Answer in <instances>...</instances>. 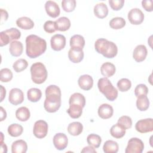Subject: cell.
<instances>
[{"label":"cell","mask_w":153,"mask_h":153,"mask_svg":"<svg viewBox=\"0 0 153 153\" xmlns=\"http://www.w3.org/2000/svg\"><path fill=\"white\" fill-rule=\"evenodd\" d=\"M0 151L2 153H6L7 152V146L6 144H5L4 142L1 143Z\"/></svg>","instance_id":"cell-51"},{"label":"cell","mask_w":153,"mask_h":153,"mask_svg":"<svg viewBox=\"0 0 153 153\" xmlns=\"http://www.w3.org/2000/svg\"><path fill=\"white\" fill-rule=\"evenodd\" d=\"M131 87V82L130 80L127 78H122L117 82V87L121 92H125L130 89Z\"/></svg>","instance_id":"cell-38"},{"label":"cell","mask_w":153,"mask_h":153,"mask_svg":"<svg viewBox=\"0 0 153 153\" xmlns=\"http://www.w3.org/2000/svg\"><path fill=\"white\" fill-rule=\"evenodd\" d=\"M16 25L20 29L24 30H29L33 27V22L27 17H22L16 20Z\"/></svg>","instance_id":"cell-23"},{"label":"cell","mask_w":153,"mask_h":153,"mask_svg":"<svg viewBox=\"0 0 153 153\" xmlns=\"http://www.w3.org/2000/svg\"><path fill=\"white\" fill-rule=\"evenodd\" d=\"M118 123L121 125L126 130L131 128L132 126L131 118L127 115H123L120 117L118 120Z\"/></svg>","instance_id":"cell-41"},{"label":"cell","mask_w":153,"mask_h":153,"mask_svg":"<svg viewBox=\"0 0 153 153\" xmlns=\"http://www.w3.org/2000/svg\"><path fill=\"white\" fill-rule=\"evenodd\" d=\"M144 144L142 140L137 137L131 138L126 148V153H141L143 151Z\"/></svg>","instance_id":"cell-6"},{"label":"cell","mask_w":153,"mask_h":153,"mask_svg":"<svg viewBox=\"0 0 153 153\" xmlns=\"http://www.w3.org/2000/svg\"><path fill=\"white\" fill-rule=\"evenodd\" d=\"M30 74L32 81L37 84H42L47 78L48 73L45 65L41 62H36L30 67Z\"/></svg>","instance_id":"cell-5"},{"label":"cell","mask_w":153,"mask_h":153,"mask_svg":"<svg viewBox=\"0 0 153 153\" xmlns=\"http://www.w3.org/2000/svg\"><path fill=\"white\" fill-rule=\"evenodd\" d=\"M136 106L140 111H146L149 106V100L147 96H141L137 97Z\"/></svg>","instance_id":"cell-32"},{"label":"cell","mask_w":153,"mask_h":153,"mask_svg":"<svg viewBox=\"0 0 153 153\" xmlns=\"http://www.w3.org/2000/svg\"><path fill=\"white\" fill-rule=\"evenodd\" d=\"M13 75L8 68H3L0 71V79L2 82H8L13 78Z\"/></svg>","instance_id":"cell-39"},{"label":"cell","mask_w":153,"mask_h":153,"mask_svg":"<svg viewBox=\"0 0 153 153\" xmlns=\"http://www.w3.org/2000/svg\"><path fill=\"white\" fill-rule=\"evenodd\" d=\"M1 11V22L2 23L4 22H5L8 17V14L5 10L2 8L0 9Z\"/></svg>","instance_id":"cell-47"},{"label":"cell","mask_w":153,"mask_h":153,"mask_svg":"<svg viewBox=\"0 0 153 153\" xmlns=\"http://www.w3.org/2000/svg\"><path fill=\"white\" fill-rule=\"evenodd\" d=\"M23 50V46L20 41H13L10 44L9 51L10 54L14 57L20 56Z\"/></svg>","instance_id":"cell-21"},{"label":"cell","mask_w":153,"mask_h":153,"mask_svg":"<svg viewBox=\"0 0 153 153\" xmlns=\"http://www.w3.org/2000/svg\"><path fill=\"white\" fill-rule=\"evenodd\" d=\"M56 30L65 32L71 27V21L66 17H61L55 21Z\"/></svg>","instance_id":"cell-20"},{"label":"cell","mask_w":153,"mask_h":153,"mask_svg":"<svg viewBox=\"0 0 153 153\" xmlns=\"http://www.w3.org/2000/svg\"><path fill=\"white\" fill-rule=\"evenodd\" d=\"M148 93V88L145 84H138L134 89V94L136 97L141 96H146Z\"/></svg>","instance_id":"cell-42"},{"label":"cell","mask_w":153,"mask_h":153,"mask_svg":"<svg viewBox=\"0 0 153 153\" xmlns=\"http://www.w3.org/2000/svg\"><path fill=\"white\" fill-rule=\"evenodd\" d=\"M8 100L14 105L21 104L24 100V94L23 91L18 88H12L9 93Z\"/></svg>","instance_id":"cell-11"},{"label":"cell","mask_w":153,"mask_h":153,"mask_svg":"<svg viewBox=\"0 0 153 153\" xmlns=\"http://www.w3.org/2000/svg\"><path fill=\"white\" fill-rule=\"evenodd\" d=\"M27 99L31 102H37L42 96L41 91L37 88H31L27 93Z\"/></svg>","instance_id":"cell-30"},{"label":"cell","mask_w":153,"mask_h":153,"mask_svg":"<svg viewBox=\"0 0 153 153\" xmlns=\"http://www.w3.org/2000/svg\"><path fill=\"white\" fill-rule=\"evenodd\" d=\"M87 142L88 144L95 148H97L100 146L102 139L100 136L96 134H90L87 137Z\"/></svg>","instance_id":"cell-35"},{"label":"cell","mask_w":153,"mask_h":153,"mask_svg":"<svg viewBox=\"0 0 153 153\" xmlns=\"http://www.w3.org/2000/svg\"><path fill=\"white\" fill-rule=\"evenodd\" d=\"M110 134L116 139L123 137L126 134V129L118 123L112 126L110 129Z\"/></svg>","instance_id":"cell-27"},{"label":"cell","mask_w":153,"mask_h":153,"mask_svg":"<svg viewBox=\"0 0 153 153\" xmlns=\"http://www.w3.org/2000/svg\"><path fill=\"white\" fill-rule=\"evenodd\" d=\"M68 143L67 136L62 133L56 134L53 137V144L55 148L60 151L65 149Z\"/></svg>","instance_id":"cell-12"},{"label":"cell","mask_w":153,"mask_h":153,"mask_svg":"<svg viewBox=\"0 0 153 153\" xmlns=\"http://www.w3.org/2000/svg\"><path fill=\"white\" fill-rule=\"evenodd\" d=\"M83 130V126L80 122H72L68 126V131L72 136H78Z\"/></svg>","instance_id":"cell-25"},{"label":"cell","mask_w":153,"mask_h":153,"mask_svg":"<svg viewBox=\"0 0 153 153\" xmlns=\"http://www.w3.org/2000/svg\"><path fill=\"white\" fill-rule=\"evenodd\" d=\"M45 9L47 14L51 17L56 18L60 15V8L58 4L54 1H47L45 4Z\"/></svg>","instance_id":"cell-14"},{"label":"cell","mask_w":153,"mask_h":153,"mask_svg":"<svg viewBox=\"0 0 153 153\" xmlns=\"http://www.w3.org/2000/svg\"><path fill=\"white\" fill-rule=\"evenodd\" d=\"M97 87L100 92L109 101H114L117 98L118 91L108 78L103 77L100 78L97 82Z\"/></svg>","instance_id":"cell-4"},{"label":"cell","mask_w":153,"mask_h":153,"mask_svg":"<svg viewBox=\"0 0 153 153\" xmlns=\"http://www.w3.org/2000/svg\"><path fill=\"white\" fill-rule=\"evenodd\" d=\"M78 84L81 89L87 91L92 88L93 85V79L89 75H82L79 76L78 80Z\"/></svg>","instance_id":"cell-15"},{"label":"cell","mask_w":153,"mask_h":153,"mask_svg":"<svg viewBox=\"0 0 153 153\" xmlns=\"http://www.w3.org/2000/svg\"><path fill=\"white\" fill-rule=\"evenodd\" d=\"M44 29L47 33H54L56 30L55 22L51 20H48L45 22L44 25Z\"/></svg>","instance_id":"cell-44"},{"label":"cell","mask_w":153,"mask_h":153,"mask_svg":"<svg viewBox=\"0 0 153 153\" xmlns=\"http://www.w3.org/2000/svg\"><path fill=\"white\" fill-rule=\"evenodd\" d=\"M50 44L51 47L53 50L60 51L66 45V38L63 35L56 34L51 37Z\"/></svg>","instance_id":"cell-10"},{"label":"cell","mask_w":153,"mask_h":153,"mask_svg":"<svg viewBox=\"0 0 153 153\" xmlns=\"http://www.w3.org/2000/svg\"><path fill=\"white\" fill-rule=\"evenodd\" d=\"M47 49L45 39L36 35H30L26 38V53L31 58H36L42 55Z\"/></svg>","instance_id":"cell-2"},{"label":"cell","mask_w":153,"mask_h":153,"mask_svg":"<svg viewBox=\"0 0 153 153\" xmlns=\"http://www.w3.org/2000/svg\"><path fill=\"white\" fill-rule=\"evenodd\" d=\"M85 45V39L84 37L80 35H74L70 39V46L71 48L81 49Z\"/></svg>","instance_id":"cell-24"},{"label":"cell","mask_w":153,"mask_h":153,"mask_svg":"<svg viewBox=\"0 0 153 153\" xmlns=\"http://www.w3.org/2000/svg\"><path fill=\"white\" fill-rule=\"evenodd\" d=\"M68 57L74 63H79L84 58V51L81 49L71 48L68 51Z\"/></svg>","instance_id":"cell-17"},{"label":"cell","mask_w":153,"mask_h":153,"mask_svg":"<svg viewBox=\"0 0 153 153\" xmlns=\"http://www.w3.org/2000/svg\"><path fill=\"white\" fill-rule=\"evenodd\" d=\"M118 149V144L112 140H106L103 146V150L105 153H116Z\"/></svg>","instance_id":"cell-31"},{"label":"cell","mask_w":153,"mask_h":153,"mask_svg":"<svg viewBox=\"0 0 153 153\" xmlns=\"http://www.w3.org/2000/svg\"><path fill=\"white\" fill-rule=\"evenodd\" d=\"M94 48L98 53L108 59L115 57L118 53L117 45L105 38L97 39L94 43Z\"/></svg>","instance_id":"cell-3"},{"label":"cell","mask_w":153,"mask_h":153,"mask_svg":"<svg viewBox=\"0 0 153 153\" xmlns=\"http://www.w3.org/2000/svg\"><path fill=\"white\" fill-rule=\"evenodd\" d=\"M3 32L7 35L11 42L13 41H16L17 39H19L21 36L20 31L15 27H12L11 29H7L5 30H4Z\"/></svg>","instance_id":"cell-36"},{"label":"cell","mask_w":153,"mask_h":153,"mask_svg":"<svg viewBox=\"0 0 153 153\" xmlns=\"http://www.w3.org/2000/svg\"><path fill=\"white\" fill-rule=\"evenodd\" d=\"M27 149V143L22 139L14 141L11 145L12 153H25Z\"/></svg>","instance_id":"cell-19"},{"label":"cell","mask_w":153,"mask_h":153,"mask_svg":"<svg viewBox=\"0 0 153 153\" xmlns=\"http://www.w3.org/2000/svg\"><path fill=\"white\" fill-rule=\"evenodd\" d=\"M30 116L29 109L25 106H22L18 108L16 112V118L20 121L24 122L27 121Z\"/></svg>","instance_id":"cell-29"},{"label":"cell","mask_w":153,"mask_h":153,"mask_svg":"<svg viewBox=\"0 0 153 153\" xmlns=\"http://www.w3.org/2000/svg\"><path fill=\"white\" fill-rule=\"evenodd\" d=\"M98 115L102 119L110 118L114 113V109L112 106L107 103L101 105L98 108Z\"/></svg>","instance_id":"cell-16"},{"label":"cell","mask_w":153,"mask_h":153,"mask_svg":"<svg viewBox=\"0 0 153 153\" xmlns=\"http://www.w3.org/2000/svg\"><path fill=\"white\" fill-rule=\"evenodd\" d=\"M28 66L27 62L24 59H19L13 65V68L15 72H20L27 68Z\"/></svg>","instance_id":"cell-37"},{"label":"cell","mask_w":153,"mask_h":153,"mask_svg":"<svg viewBox=\"0 0 153 153\" xmlns=\"http://www.w3.org/2000/svg\"><path fill=\"white\" fill-rule=\"evenodd\" d=\"M136 131L140 133L151 132L153 130V120L151 118L139 120L135 124Z\"/></svg>","instance_id":"cell-8"},{"label":"cell","mask_w":153,"mask_h":153,"mask_svg":"<svg viewBox=\"0 0 153 153\" xmlns=\"http://www.w3.org/2000/svg\"><path fill=\"white\" fill-rule=\"evenodd\" d=\"M0 86H1V100L0 101L2 102L6 95V90L3 87V85H1Z\"/></svg>","instance_id":"cell-50"},{"label":"cell","mask_w":153,"mask_h":153,"mask_svg":"<svg viewBox=\"0 0 153 153\" xmlns=\"http://www.w3.org/2000/svg\"><path fill=\"white\" fill-rule=\"evenodd\" d=\"M76 7L75 0H63L62 1V7L66 12L73 11Z\"/></svg>","instance_id":"cell-40"},{"label":"cell","mask_w":153,"mask_h":153,"mask_svg":"<svg viewBox=\"0 0 153 153\" xmlns=\"http://www.w3.org/2000/svg\"><path fill=\"white\" fill-rule=\"evenodd\" d=\"M69 105L76 104L84 108L85 105V98L79 93H75L72 94L69 100Z\"/></svg>","instance_id":"cell-28"},{"label":"cell","mask_w":153,"mask_h":153,"mask_svg":"<svg viewBox=\"0 0 153 153\" xmlns=\"http://www.w3.org/2000/svg\"><path fill=\"white\" fill-rule=\"evenodd\" d=\"M148 54L147 48L145 45L140 44L137 45L134 49L133 57L136 62H142L146 57Z\"/></svg>","instance_id":"cell-13"},{"label":"cell","mask_w":153,"mask_h":153,"mask_svg":"<svg viewBox=\"0 0 153 153\" xmlns=\"http://www.w3.org/2000/svg\"><path fill=\"white\" fill-rule=\"evenodd\" d=\"M126 20L120 17L112 18L109 22V26L114 29H120L126 25Z\"/></svg>","instance_id":"cell-34"},{"label":"cell","mask_w":153,"mask_h":153,"mask_svg":"<svg viewBox=\"0 0 153 153\" xmlns=\"http://www.w3.org/2000/svg\"><path fill=\"white\" fill-rule=\"evenodd\" d=\"M7 131L8 134L11 136L18 137L22 134L23 131V128L21 125L17 123H14L8 126Z\"/></svg>","instance_id":"cell-33"},{"label":"cell","mask_w":153,"mask_h":153,"mask_svg":"<svg viewBox=\"0 0 153 153\" xmlns=\"http://www.w3.org/2000/svg\"><path fill=\"white\" fill-rule=\"evenodd\" d=\"M109 4L111 8L114 11L121 10L124 4V0H109Z\"/></svg>","instance_id":"cell-43"},{"label":"cell","mask_w":153,"mask_h":153,"mask_svg":"<svg viewBox=\"0 0 153 153\" xmlns=\"http://www.w3.org/2000/svg\"><path fill=\"white\" fill-rule=\"evenodd\" d=\"M10 42V41L7 35L2 31L0 33V46L3 47L7 45Z\"/></svg>","instance_id":"cell-46"},{"label":"cell","mask_w":153,"mask_h":153,"mask_svg":"<svg viewBox=\"0 0 153 153\" xmlns=\"http://www.w3.org/2000/svg\"><path fill=\"white\" fill-rule=\"evenodd\" d=\"M61 90L55 85H50L45 89V99L44 107L49 113L57 112L61 106Z\"/></svg>","instance_id":"cell-1"},{"label":"cell","mask_w":153,"mask_h":153,"mask_svg":"<svg viewBox=\"0 0 153 153\" xmlns=\"http://www.w3.org/2000/svg\"><path fill=\"white\" fill-rule=\"evenodd\" d=\"M128 19L131 24L139 25L143 22L144 14L140 9L133 8L128 13Z\"/></svg>","instance_id":"cell-9"},{"label":"cell","mask_w":153,"mask_h":153,"mask_svg":"<svg viewBox=\"0 0 153 153\" xmlns=\"http://www.w3.org/2000/svg\"><path fill=\"white\" fill-rule=\"evenodd\" d=\"M82 107L78 105L72 104L69 105V107L67 109L66 112L70 117L74 119H76L80 117L82 115Z\"/></svg>","instance_id":"cell-26"},{"label":"cell","mask_w":153,"mask_h":153,"mask_svg":"<svg viewBox=\"0 0 153 153\" xmlns=\"http://www.w3.org/2000/svg\"><path fill=\"white\" fill-rule=\"evenodd\" d=\"M94 14L99 19H103L108 16V8L107 5L103 3L97 4L94 7Z\"/></svg>","instance_id":"cell-22"},{"label":"cell","mask_w":153,"mask_h":153,"mask_svg":"<svg viewBox=\"0 0 153 153\" xmlns=\"http://www.w3.org/2000/svg\"><path fill=\"white\" fill-rule=\"evenodd\" d=\"M81 152H93V153H96V151L94 149V148L89 145L87 146L84 147L81 151Z\"/></svg>","instance_id":"cell-48"},{"label":"cell","mask_w":153,"mask_h":153,"mask_svg":"<svg viewBox=\"0 0 153 153\" xmlns=\"http://www.w3.org/2000/svg\"><path fill=\"white\" fill-rule=\"evenodd\" d=\"M0 111H1V121H2L7 117V112L2 106L0 107Z\"/></svg>","instance_id":"cell-49"},{"label":"cell","mask_w":153,"mask_h":153,"mask_svg":"<svg viewBox=\"0 0 153 153\" xmlns=\"http://www.w3.org/2000/svg\"><path fill=\"white\" fill-rule=\"evenodd\" d=\"M116 68L114 64L110 62L103 63L100 67V72L103 76L106 78L113 76L115 73Z\"/></svg>","instance_id":"cell-18"},{"label":"cell","mask_w":153,"mask_h":153,"mask_svg":"<svg viewBox=\"0 0 153 153\" xmlns=\"http://www.w3.org/2000/svg\"><path fill=\"white\" fill-rule=\"evenodd\" d=\"M1 143H3V140H4V135L2 132H1Z\"/></svg>","instance_id":"cell-52"},{"label":"cell","mask_w":153,"mask_h":153,"mask_svg":"<svg viewBox=\"0 0 153 153\" xmlns=\"http://www.w3.org/2000/svg\"><path fill=\"white\" fill-rule=\"evenodd\" d=\"M48 129V126L46 121L44 120H38L34 124L33 133L36 137L38 139H42L47 136Z\"/></svg>","instance_id":"cell-7"},{"label":"cell","mask_w":153,"mask_h":153,"mask_svg":"<svg viewBox=\"0 0 153 153\" xmlns=\"http://www.w3.org/2000/svg\"><path fill=\"white\" fill-rule=\"evenodd\" d=\"M152 3V0H143L142 1V5L146 11L151 12L153 10Z\"/></svg>","instance_id":"cell-45"}]
</instances>
